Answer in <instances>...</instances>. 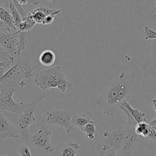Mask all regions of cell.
I'll list each match as a JSON object with an SVG mask.
<instances>
[{"label":"cell","instance_id":"6da1fadb","mask_svg":"<svg viewBox=\"0 0 156 156\" xmlns=\"http://www.w3.org/2000/svg\"><path fill=\"white\" fill-rule=\"evenodd\" d=\"M137 88L136 75L122 73L101 93L96 104L103 109L104 114L114 117L123 102L135 94Z\"/></svg>","mask_w":156,"mask_h":156},{"label":"cell","instance_id":"7a4b0ae2","mask_svg":"<svg viewBox=\"0 0 156 156\" xmlns=\"http://www.w3.org/2000/svg\"><path fill=\"white\" fill-rule=\"evenodd\" d=\"M34 68L30 60L24 57H17L7 71L0 76V92L5 90L21 91L33 78Z\"/></svg>","mask_w":156,"mask_h":156},{"label":"cell","instance_id":"3957f363","mask_svg":"<svg viewBox=\"0 0 156 156\" xmlns=\"http://www.w3.org/2000/svg\"><path fill=\"white\" fill-rule=\"evenodd\" d=\"M34 82L38 88L44 91L56 88L62 93H65L67 90H73V84L67 79L60 66L41 70L35 76Z\"/></svg>","mask_w":156,"mask_h":156},{"label":"cell","instance_id":"277c9868","mask_svg":"<svg viewBox=\"0 0 156 156\" xmlns=\"http://www.w3.org/2000/svg\"><path fill=\"white\" fill-rule=\"evenodd\" d=\"M46 98L45 95H40L34 98L30 103L23 104L21 110L17 116L18 129L21 132V136L26 143H29L30 134H29V126L36 122V117L34 114L37 109L38 104Z\"/></svg>","mask_w":156,"mask_h":156},{"label":"cell","instance_id":"5b68a950","mask_svg":"<svg viewBox=\"0 0 156 156\" xmlns=\"http://www.w3.org/2000/svg\"><path fill=\"white\" fill-rule=\"evenodd\" d=\"M120 109L126 114L127 121H126V126H123L125 132L124 143L119 153H120V156H133L139 139H140V136L137 135L135 129L137 123L126 108L121 106Z\"/></svg>","mask_w":156,"mask_h":156},{"label":"cell","instance_id":"8992f818","mask_svg":"<svg viewBox=\"0 0 156 156\" xmlns=\"http://www.w3.org/2000/svg\"><path fill=\"white\" fill-rule=\"evenodd\" d=\"M75 113L62 110H53L46 112L47 123L50 126H59L63 128L66 133L70 134L75 130L72 119Z\"/></svg>","mask_w":156,"mask_h":156},{"label":"cell","instance_id":"52a82bcc","mask_svg":"<svg viewBox=\"0 0 156 156\" xmlns=\"http://www.w3.org/2000/svg\"><path fill=\"white\" fill-rule=\"evenodd\" d=\"M20 34L18 31L3 29L0 31V47L11 56L16 59L19 55Z\"/></svg>","mask_w":156,"mask_h":156},{"label":"cell","instance_id":"ba28073f","mask_svg":"<svg viewBox=\"0 0 156 156\" xmlns=\"http://www.w3.org/2000/svg\"><path fill=\"white\" fill-rule=\"evenodd\" d=\"M51 134L50 128L43 123L39 130L34 135L30 136L29 143L46 153H51L55 151L51 144Z\"/></svg>","mask_w":156,"mask_h":156},{"label":"cell","instance_id":"9c48e42d","mask_svg":"<svg viewBox=\"0 0 156 156\" xmlns=\"http://www.w3.org/2000/svg\"><path fill=\"white\" fill-rule=\"evenodd\" d=\"M144 77L146 79L156 78V40L151 41L140 63Z\"/></svg>","mask_w":156,"mask_h":156},{"label":"cell","instance_id":"30bf717a","mask_svg":"<svg viewBox=\"0 0 156 156\" xmlns=\"http://www.w3.org/2000/svg\"><path fill=\"white\" fill-rule=\"evenodd\" d=\"M104 144L102 151L114 149L120 152L125 140V132L123 126H119L112 132H105L103 133Z\"/></svg>","mask_w":156,"mask_h":156},{"label":"cell","instance_id":"8fae6325","mask_svg":"<svg viewBox=\"0 0 156 156\" xmlns=\"http://www.w3.org/2000/svg\"><path fill=\"white\" fill-rule=\"evenodd\" d=\"M17 91L15 90H5L0 92V111H9L18 114L23 105V102H16L13 95Z\"/></svg>","mask_w":156,"mask_h":156},{"label":"cell","instance_id":"7c38bea8","mask_svg":"<svg viewBox=\"0 0 156 156\" xmlns=\"http://www.w3.org/2000/svg\"><path fill=\"white\" fill-rule=\"evenodd\" d=\"M20 136L21 134L18 127L12 124L0 111V139L4 140L9 138L18 139Z\"/></svg>","mask_w":156,"mask_h":156},{"label":"cell","instance_id":"4fadbf2b","mask_svg":"<svg viewBox=\"0 0 156 156\" xmlns=\"http://www.w3.org/2000/svg\"><path fill=\"white\" fill-rule=\"evenodd\" d=\"M61 12H62L61 9H53L44 6V7H40L34 9L33 11L29 12L28 15H30V18L33 19V21L36 24H42L47 16L53 15V16L56 17V15H59Z\"/></svg>","mask_w":156,"mask_h":156},{"label":"cell","instance_id":"5bb4252c","mask_svg":"<svg viewBox=\"0 0 156 156\" xmlns=\"http://www.w3.org/2000/svg\"><path fill=\"white\" fill-rule=\"evenodd\" d=\"M82 149L79 143H63L58 144L55 149V156H76Z\"/></svg>","mask_w":156,"mask_h":156},{"label":"cell","instance_id":"9a60e30c","mask_svg":"<svg viewBox=\"0 0 156 156\" xmlns=\"http://www.w3.org/2000/svg\"><path fill=\"white\" fill-rule=\"evenodd\" d=\"M0 27L8 30L18 31L10 12L0 5Z\"/></svg>","mask_w":156,"mask_h":156},{"label":"cell","instance_id":"2e32d148","mask_svg":"<svg viewBox=\"0 0 156 156\" xmlns=\"http://www.w3.org/2000/svg\"><path fill=\"white\" fill-rule=\"evenodd\" d=\"M122 107H123L124 108H126L128 111V112L130 114V115L133 117L134 120L136 121L137 123H143V122H148L146 118V114L144 112H142L140 110L136 109V108H133L131 106L130 104L127 101H125L124 102L122 105Z\"/></svg>","mask_w":156,"mask_h":156},{"label":"cell","instance_id":"e0dca14e","mask_svg":"<svg viewBox=\"0 0 156 156\" xmlns=\"http://www.w3.org/2000/svg\"><path fill=\"white\" fill-rule=\"evenodd\" d=\"M39 61L44 66H51L56 61V54L53 50H44L40 54Z\"/></svg>","mask_w":156,"mask_h":156},{"label":"cell","instance_id":"ac0fdd59","mask_svg":"<svg viewBox=\"0 0 156 156\" xmlns=\"http://www.w3.org/2000/svg\"><path fill=\"white\" fill-rule=\"evenodd\" d=\"M91 122H93V120H91L89 117H87L84 114H75L73 116V119H72V123H73V126H77L81 130L83 129L85 125H87L89 123H91Z\"/></svg>","mask_w":156,"mask_h":156},{"label":"cell","instance_id":"d6986e66","mask_svg":"<svg viewBox=\"0 0 156 156\" xmlns=\"http://www.w3.org/2000/svg\"><path fill=\"white\" fill-rule=\"evenodd\" d=\"M152 126L150 125L149 122H143V123H137L136 126V133L139 136H141L143 138L148 139L150 134V130Z\"/></svg>","mask_w":156,"mask_h":156},{"label":"cell","instance_id":"ffe728a7","mask_svg":"<svg viewBox=\"0 0 156 156\" xmlns=\"http://www.w3.org/2000/svg\"><path fill=\"white\" fill-rule=\"evenodd\" d=\"M36 25V23L33 21L30 15L27 13V15L24 18H22L21 24L18 28V32H28L31 29L34 28V27Z\"/></svg>","mask_w":156,"mask_h":156},{"label":"cell","instance_id":"44dd1931","mask_svg":"<svg viewBox=\"0 0 156 156\" xmlns=\"http://www.w3.org/2000/svg\"><path fill=\"white\" fill-rule=\"evenodd\" d=\"M9 11L10 12L11 15H12V18H13L15 27H16L17 30H18V27H19L20 24H21V21H22V17H21V14L19 13L17 8L14 5V3L11 0H9Z\"/></svg>","mask_w":156,"mask_h":156},{"label":"cell","instance_id":"7402d4cb","mask_svg":"<svg viewBox=\"0 0 156 156\" xmlns=\"http://www.w3.org/2000/svg\"><path fill=\"white\" fill-rule=\"evenodd\" d=\"M85 134H86L87 137L89 140H93L95 139V134L97 133V128H96L95 125H94V122H91V123H88L84 126L83 129H82Z\"/></svg>","mask_w":156,"mask_h":156},{"label":"cell","instance_id":"603a6c76","mask_svg":"<svg viewBox=\"0 0 156 156\" xmlns=\"http://www.w3.org/2000/svg\"><path fill=\"white\" fill-rule=\"evenodd\" d=\"M145 39L147 41H155L156 40V31L151 29L149 26L144 27Z\"/></svg>","mask_w":156,"mask_h":156},{"label":"cell","instance_id":"cb8c5ba5","mask_svg":"<svg viewBox=\"0 0 156 156\" xmlns=\"http://www.w3.org/2000/svg\"><path fill=\"white\" fill-rule=\"evenodd\" d=\"M15 60V58L11 56L9 53H7L5 51H1L0 50V62H9L13 64Z\"/></svg>","mask_w":156,"mask_h":156},{"label":"cell","instance_id":"d4e9b609","mask_svg":"<svg viewBox=\"0 0 156 156\" xmlns=\"http://www.w3.org/2000/svg\"><path fill=\"white\" fill-rule=\"evenodd\" d=\"M18 153L20 156H32L28 146H22L18 148Z\"/></svg>","mask_w":156,"mask_h":156},{"label":"cell","instance_id":"484cf974","mask_svg":"<svg viewBox=\"0 0 156 156\" xmlns=\"http://www.w3.org/2000/svg\"><path fill=\"white\" fill-rule=\"evenodd\" d=\"M11 1H12V2L14 3V5H15V7L17 8V9L18 10L19 13L21 14V17H22V18H24V17L27 16V13L25 12V10L24 9V8H23L22 6H21V5H20L19 3L18 2V0H11Z\"/></svg>","mask_w":156,"mask_h":156},{"label":"cell","instance_id":"4316f807","mask_svg":"<svg viewBox=\"0 0 156 156\" xmlns=\"http://www.w3.org/2000/svg\"><path fill=\"white\" fill-rule=\"evenodd\" d=\"M18 2L19 3L21 6L27 4L37 5H39L40 3H41V0H18Z\"/></svg>","mask_w":156,"mask_h":156},{"label":"cell","instance_id":"83f0119b","mask_svg":"<svg viewBox=\"0 0 156 156\" xmlns=\"http://www.w3.org/2000/svg\"><path fill=\"white\" fill-rule=\"evenodd\" d=\"M99 156H117V152L114 149H109L108 151L101 150Z\"/></svg>","mask_w":156,"mask_h":156},{"label":"cell","instance_id":"f1b7e54d","mask_svg":"<svg viewBox=\"0 0 156 156\" xmlns=\"http://www.w3.org/2000/svg\"><path fill=\"white\" fill-rule=\"evenodd\" d=\"M152 143H151V146L149 148V155L156 156V140H152Z\"/></svg>","mask_w":156,"mask_h":156},{"label":"cell","instance_id":"f546056e","mask_svg":"<svg viewBox=\"0 0 156 156\" xmlns=\"http://www.w3.org/2000/svg\"><path fill=\"white\" fill-rule=\"evenodd\" d=\"M54 18H55V16H53V15H48V16H47V18L44 19V22L42 23L43 25H47V24H50L53 23V21H54Z\"/></svg>","mask_w":156,"mask_h":156},{"label":"cell","instance_id":"4dcf8cb0","mask_svg":"<svg viewBox=\"0 0 156 156\" xmlns=\"http://www.w3.org/2000/svg\"><path fill=\"white\" fill-rule=\"evenodd\" d=\"M12 63L9 62H0V67H6V68H9Z\"/></svg>","mask_w":156,"mask_h":156},{"label":"cell","instance_id":"1f68e13d","mask_svg":"<svg viewBox=\"0 0 156 156\" xmlns=\"http://www.w3.org/2000/svg\"><path fill=\"white\" fill-rule=\"evenodd\" d=\"M150 102L152 104V105H153V108H154V110H155V111L156 113V98L151 99Z\"/></svg>","mask_w":156,"mask_h":156},{"label":"cell","instance_id":"d6a6232c","mask_svg":"<svg viewBox=\"0 0 156 156\" xmlns=\"http://www.w3.org/2000/svg\"><path fill=\"white\" fill-rule=\"evenodd\" d=\"M6 69L8 68H6V67H0V76H2L5 73Z\"/></svg>","mask_w":156,"mask_h":156},{"label":"cell","instance_id":"836d02e7","mask_svg":"<svg viewBox=\"0 0 156 156\" xmlns=\"http://www.w3.org/2000/svg\"><path fill=\"white\" fill-rule=\"evenodd\" d=\"M149 123H150L151 126H155V127H156V118L154 119V120H152L151 122H149Z\"/></svg>","mask_w":156,"mask_h":156},{"label":"cell","instance_id":"e575fe53","mask_svg":"<svg viewBox=\"0 0 156 156\" xmlns=\"http://www.w3.org/2000/svg\"><path fill=\"white\" fill-rule=\"evenodd\" d=\"M143 156H150V155H149V153H147V154H145V155H143Z\"/></svg>","mask_w":156,"mask_h":156},{"label":"cell","instance_id":"d590c367","mask_svg":"<svg viewBox=\"0 0 156 156\" xmlns=\"http://www.w3.org/2000/svg\"><path fill=\"white\" fill-rule=\"evenodd\" d=\"M0 50H1V51H4V50H3V49L1 48V47H0Z\"/></svg>","mask_w":156,"mask_h":156},{"label":"cell","instance_id":"8d00e7d4","mask_svg":"<svg viewBox=\"0 0 156 156\" xmlns=\"http://www.w3.org/2000/svg\"><path fill=\"white\" fill-rule=\"evenodd\" d=\"M47 1H48V2H52V1H53V0H47Z\"/></svg>","mask_w":156,"mask_h":156},{"label":"cell","instance_id":"74e56055","mask_svg":"<svg viewBox=\"0 0 156 156\" xmlns=\"http://www.w3.org/2000/svg\"><path fill=\"white\" fill-rule=\"evenodd\" d=\"M155 5L156 6V0H155Z\"/></svg>","mask_w":156,"mask_h":156},{"label":"cell","instance_id":"f35d334b","mask_svg":"<svg viewBox=\"0 0 156 156\" xmlns=\"http://www.w3.org/2000/svg\"><path fill=\"white\" fill-rule=\"evenodd\" d=\"M0 156H6V155H0Z\"/></svg>","mask_w":156,"mask_h":156}]
</instances>
